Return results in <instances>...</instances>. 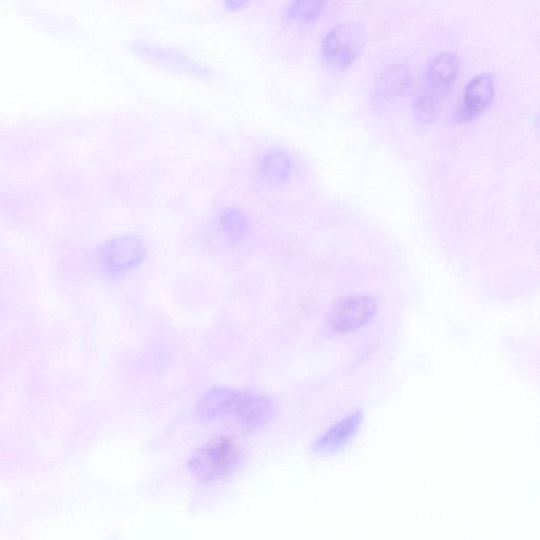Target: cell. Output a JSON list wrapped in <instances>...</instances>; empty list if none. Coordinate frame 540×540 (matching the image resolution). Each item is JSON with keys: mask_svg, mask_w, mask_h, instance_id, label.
I'll return each mask as SVG.
<instances>
[{"mask_svg": "<svg viewBox=\"0 0 540 540\" xmlns=\"http://www.w3.org/2000/svg\"><path fill=\"white\" fill-rule=\"evenodd\" d=\"M380 82L385 91L392 94L401 93L411 85V70L404 64L392 65L383 71Z\"/></svg>", "mask_w": 540, "mask_h": 540, "instance_id": "cell-11", "label": "cell"}, {"mask_svg": "<svg viewBox=\"0 0 540 540\" xmlns=\"http://www.w3.org/2000/svg\"><path fill=\"white\" fill-rule=\"evenodd\" d=\"M132 51L142 61L166 70L195 77H209L211 70L176 49L154 46L144 42L132 44Z\"/></svg>", "mask_w": 540, "mask_h": 540, "instance_id": "cell-5", "label": "cell"}, {"mask_svg": "<svg viewBox=\"0 0 540 540\" xmlns=\"http://www.w3.org/2000/svg\"><path fill=\"white\" fill-rule=\"evenodd\" d=\"M145 255L146 249L141 240L135 237H120L101 247L99 261L107 273L121 275L140 265Z\"/></svg>", "mask_w": 540, "mask_h": 540, "instance_id": "cell-6", "label": "cell"}, {"mask_svg": "<svg viewBox=\"0 0 540 540\" xmlns=\"http://www.w3.org/2000/svg\"><path fill=\"white\" fill-rule=\"evenodd\" d=\"M376 312V303L368 297H354L340 302L331 314L332 329L339 334L352 333L368 324Z\"/></svg>", "mask_w": 540, "mask_h": 540, "instance_id": "cell-7", "label": "cell"}, {"mask_svg": "<svg viewBox=\"0 0 540 540\" xmlns=\"http://www.w3.org/2000/svg\"><path fill=\"white\" fill-rule=\"evenodd\" d=\"M197 414L204 421H226L245 427H259L274 415L273 403L253 392L216 389L198 404Z\"/></svg>", "mask_w": 540, "mask_h": 540, "instance_id": "cell-1", "label": "cell"}, {"mask_svg": "<svg viewBox=\"0 0 540 540\" xmlns=\"http://www.w3.org/2000/svg\"><path fill=\"white\" fill-rule=\"evenodd\" d=\"M241 464V451L236 442L226 437L212 439L192 455L189 469L204 482H215L229 477Z\"/></svg>", "mask_w": 540, "mask_h": 540, "instance_id": "cell-3", "label": "cell"}, {"mask_svg": "<svg viewBox=\"0 0 540 540\" xmlns=\"http://www.w3.org/2000/svg\"><path fill=\"white\" fill-rule=\"evenodd\" d=\"M291 167V160L284 153L273 152L262 160L259 172L264 182L278 184L288 177Z\"/></svg>", "mask_w": 540, "mask_h": 540, "instance_id": "cell-9", "label": "cell"}, {"mask_svg": "<svg viewBox=\"0 0 540 540\" xmlns=\"http://www.w3.org/2000/svg\"><path fill=\"white\" fill-rule=\"evenodd\" d=\"M366 43L365 28L357 23H344L324 37L322 53L332 67L346 70L361 56Z\"/></svg>", "mask_w": 540, "mask_h": 540, "instance_id": "cell-4", "label": "cell"}, {"mask_svg": "<svg viewBox=\"0 0 540 540\" xmlns=\"http://www.w3.org/2000/svg\"><path fill=\"white\" fill-rule=\"evenodd\" d=\"M459 68L458 56L453 52H443L430 63L415 103L416 112L422 120H431L438 113L457 80Z\"/></svg>", "mask_w": 540, "mask_h": 540, "instance_id": "cell-2", "label": "cell"}, {"mask_svg": "<svg viewBox=\"0 0 540 540\" xmlns=\"http://www.w3.org/2000/svg\"><path fill=\"white\" fill-rule=\"evenodd\" d=\"M224 6L230 11H239L245 8L250 0H223Z\"/></svg>", "mask_w": 540, "mask_h": 540, "instance_id": "cell-14", "label": "cell"}, {"mask_svg": "<svg viewBox=\"0 0 540 540\" xmlns=\"http://www.w3.org/2000/svg\"><path fill=\"white\" fill-rule=\"evenodd\" d=\"M220 223L231 239L243 240L249 233L248 220L238 209H225L220 216Z\"/></svg>", "mask_w": 540, "mask_h": 540, "instance_id": "cell-13", "label": "cell"}, {"mask_svg": "<svg viewBox=\"0 0 540 540\" xmlns=\"http://www.w3.org/2000/svg\"><path fill=\"white\" fill-rule=\"evenodd\" d=\"M358 423L357 415L344 419L317 442L316 450L324 452L339 449L352 436Z\"/></svg>", "mask_w": 540, "mask_h": 540, "instance_id": "cell-10", "label": "cell"}, {"mask_svg": "<svg viewBox=\"0 0 540 540\" xmlns=\"http://www.w3.org/2000/svg\"><path fill=\"white\" fill-rule=\"evenodd\" d=\"M330 0H292L288 15L294 21L311 24L320 17Z\"/></svg>", "mask_w": 540, "mask_h": 540, "instance_id": "cell-12", "label": "cell"}, {"mask_svg": "<svg viewBox=\"0 0 540 540\" xmlns=\"http://www.w3.org/2000/svg\"><path fill=\"white\" fill-rule=\"evenodd\" d=\"M495 96L494 77L484 73L474 77L467 85L457 112V120L468 122L487 111Z\"/></svg>", "mask_w": 540, "mask_h": 540, "instance_id": "cell-8", "label": "cell"}]
</instances>
